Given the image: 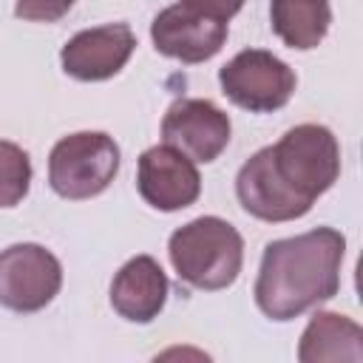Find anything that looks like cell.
Instances as JSON below:
<instances>
[{"instance_id": "cell-1", "label": "cell", "mask_w": 363, "mask_h": 363, "mask_svg": "<svg viewBox=\"0 0 363 363\" xmlns=\"http://www.w3.org/2000/svg\"><path fill=\"white\" fill-rule=\"evenodd\" d=\"M340 176V145L326 125H295L275 145L255 150L235 176L244 213L281 224L295 221Z\"/></svg>"}, {"instance_id": "cell-2", "label": "cell", "mask_w": 363, "mask_h": 363, "mask_svg": "<svg viewBox=\"0 0 363 363\" xmlns=\"http://www.w3.org/2000/svg\"><path fill=\"white\" fill-rule=\"evenodd\" d=\"M346 238L335 227H315L264 247L252 286L258 309L269 320H292L340 289Z\"/></svg>"}, {"instance_id": "cell-3", "label": "cell", "mask_w": 363, "mask_h": 363, "mask_svg": "<svg viewBox=\"0 0 363 363\" xmlns=\"http://www.w3.org/2000/svg\"><path fill=\"white\" fill-rule=\"evenodd\" d=\"M167 255L184 284L216 292L235 284L244 267V238L230 221L199 216L170 235Z\"/></svg>"}, {"instance_id": "cell-4", "label": "cell", "mask_w": 363, "mask_h": 363, "mask_svg": "<svg viewBox=\"0 0 363 363\" xmlns=\"http://www.w3.org/2000/svg\"><path fill=\"white\" fill-rule=\"evenodd\" d=\"M119 145L102 130L62 136L48 156V184L57 196L82 201L108 190L119 173Z\"/></svg>"}, {"instance_id": "cell-5", "label": "cell", "mask_w": 363, "mask_h": 363, "mask_svg": "<svg viewBox=\"0 0 363 363\" xmlns=\"http://www.w3.org/2000/svg\"><path fill=\"white\" fill-rule=\"evenodd\" d=\"M218 85L233 105L250 113H272L292 99L298 77L272 51L244 48L227 65H221Z\"/></svg>"}, {"instance_id": "cell-6", "label": "cell", "mask_w": 363, "mask_h": 363, "mask_svg": "<svg viewBox=\"0 0 363 363\" xmlns=\"http://www.w3.org/2000/svg\"><path fill=\"white\" fill-rule=\"evenodd\" d=\"M62 286V267L43 244H11L0 250V306L11 312L45 309Z\"/></svg>"}, {"instance_id": "cell-7", "label": "cell", "mask_w": 363, "mask_h": 363, "mask_svg": "<svg viewBox=\"0 0 363 363\" xmlns=\"http://www.w3.org/2000/svg\"><path fill=\"white\" fill-rule=\"evenodd\" d=\"M150 40L159 54L196 65L221 51L227 43V20L190 0H179L153 17Z\"/></svg>"}, {"instance_id": "cell-8", "label": "cell", "mask_w": 363, "mask_h": 363, "mask_svg": "<svg viewBox=\"0 0 363 363\" xmlns=\"http://www.w3.org/2000/svg\"><path fill=\"white\" fill-rule=\"evenodd\" d=\"M230 116L210 99L182 96L176 99L164 119H162V139L164 145L182 150L193 162L210 164L216 162L230 145Z\"/></svg>"}, {"instance_id": "cell-9", "label": "cell", "mask_w": 363, "mask_h": 363, "mask_svg": "<svg viewBox=\"0 0 363 363\" xmlns=\"http://www.w3.org/2000/svg\"><path fill=\"white\" fill-rule=\"evenodd\" d=\"M136 190L153 210L176 213L199 199L201 176L193 159L182 150L170 145H153L136 162Z\"/></svg>"}, {"instance_id": "cell-10", "label": "cell", "mask_w": 363, "mask_h": 363, "mask_svg": "<svg viewBox=\"0 0 363 363\" xmlns=\"http://www.w3.org/2000/svg\"><path fill=\"white\" fill-rule=\"evenodd\" d=\"M136 48V34L128 23H108L77 31L60 51V65L79 82H102L116 77Z\"/></svg>"}, {"instance_id": "cell-11", "label": "cell", "mask_w": 363, "mask_h": 363, "mask_svg": "<svg viewBox=\"0 0 363 363\" xmlns=\"http://www.w3.org/2000/svg\"><path fill=\"white\" fill-rule=\"evenodd\" d=\"M167 275L153 255H133L111 281V306L130 323H150L167 303Z\"/></svg>"}, {"instance_id": "cell-12", "label": "cell", "mask_w": 363, "mask_h": 363, "mask_svg": "<svg viewBox=\"0 0 363 363\" xmlns=\"http://www.w3.org/2000/svg\"><path fill=\"white\" fill-rule=\"evenodd\" d=\"M301 363H323V360H363V329L357 320L340 312H315L298 343Z\"/></svg>"}, {"instance_id": "cell-13", "label": "cell", "mask_w": 363, "mask_h": 363, "mask_svg": "<svg viewBox=\"0 0 363 363\" xmlns=\"http://www.w3.org/2000/svg\"><path fill=\"white\" fill-rule=\"evenodd\" d=\"M329 0H269V26L289 48H318L329 31Z\"/></svg>"}, {"instance_id": "cell-14", "label": "cell", "mask_w": 363, "mask_h": 363, "mask_svg": "<svg viewBox=\"0 0 363 363\" xmlns=\"http://www.w3.org/2000/svg\"><path fill=\"white\" fill-rule=\"evenodd\" d=\"M31 187V159L28 153L0 139V207H17Z\"/></svg>"}, {"instance_id": "cell-15", "label": "cell", "mask_w": 363, "mask_h": 363, "mask_svg": "<svg viewBox=\"0 0 363 363\" xmlns=\"http://www.w3.org/2000/svg\"><path fill=\"white\" fill-rule=\"evenodd\" d=\"M77 0H17L14 14L28 23H57L71 11Z\"/></svg>"}, {"instance_id": "cell-16", "label": "cell", "mask_w": 363, "mask_h": 363, "mask_svg": "<svg viewBox=\"0 0 363 363\" xmlns=\"http://www.w3.org/2000/svg\"><path fill=\"white\" fill-rule=\"evenodd\" d=\"M190 3H196V6H201L207 11H213V14H218L224 20H230L233 14H238L241 6H244V0H190Z\"/></svg>"}]
</instances>
